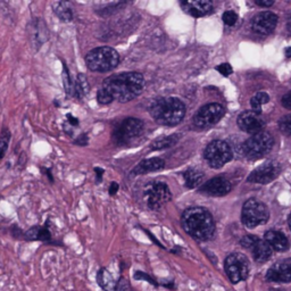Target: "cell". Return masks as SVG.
Listing matches in <instances>:
<instances>
[{
  "label": "cell",
  "mask_w": 291,
  "mask_h": 291,
  "mask_svg": "<svg viewBox=\"0 0 291 291\" xmlns=\"http://www.w3.org/2000/svg\"><path fill=\"white\" fill-rule=\"evenodd\" d=\"M264 240L272 248V250H275V252L283 253L289 249V241H288L287 236L280 231L270 230L264 236Z\"/></svg>",
  "instance_id": "obj_21"
},
{
  "label": "cell",
  "mask_w": 291,
  "mask_h": 291,
  "mask_svg": "<svg viewBox=\"0 0 291 291\" xmlns=\"http://www.w3.org/2000/svg\"><path fill=\"white\" fill-rule=\"evenodd\" d=\"M150 115L161 125H177L181 123L185 115V106L178 98H162L150 107Z\"/></svg>",
  "instance_id": "obj_3"
},
{
  "label": "cell",
  "mask_w": 291,
  "mask_h": 291,
  "mask_svg": "<svg viewBox=\"0 0 291 291\" xmlns=\"http://www.w3.org/2000/svg\"><path fill=\"white\" fill-rule=\"evenodd\" d=\"M164 166H165V162L162 160V158H158V157L149 158V160H145L140 162V163L133 168L132 174L139 175V174L149 173V172L161 171L163 170Z\"/></svg>",
  "instance_id": "obj_23"
},
{
  "label": "cell",
  "mask_w": 291,
  "mask_h": 291,
  "mask_svg": "<svg viewBox=\"0 0 291 291\" xmlns=\"http://www.w3.org/2000/svg\"><path fill=\"white\" fill-rule=\"evenodd\" d=\"M90 84L88 82L87 76L83 73L77 74V77L74 83V97L77 99H83L84 97L89 93Z\"/></svg>",
  "instance_id": "obj_25"
},
{
  "label": "cell",
  "mask_w": 291,
  "mask_h": 291,
  "mask_svg": "<svg viewBox=\"0 0 291 291\" xmlns=\"http://www.w3.org/2000/svg\"><path fill=\"white\" fill-rule=\"evenodd\" d=\"M53 12L59 21L64 23L72 22L75 18L73 4L70 1H56L53 4Z\"/></svg>",
  "instance_id": "obj_22"
},
{
  "label": "cell",
  "mask_w": 291,
  "mask_h": 291,
  "mask_svg": "<svg viewBox=\"0 0 291 291\" xmlns=\"http://www.w3.org/2000/svg\"><path fill=\"white\" fill-rule=\"evenodd\" d=\"M274 139L269 132H260L243 142L242 154L250 160H257L269 154L273 148Z\"/></svg>",
  "instance_id": "obj_6"
},
{
  "label": "cell",
  "mask_w": 291,
  "mask_h": 291,
  "mask_svg": "<svg viewBox=\"0 0 291 291\" xmlns=\"http://www.w3.org/2000/svg\"><path fill=\"white\" fill-rule=\"evenodd\" d=\"M144 131V122L134 117H127L121 122L113 131V140L116 145H128Z\"/></svg>",
  "instance_id": "obj_8"
},
{
  "label": "cell",
  "mask_w": 291,
  "mask_h": 291,
  "mask_svg": "<svg viewBox=\"0 0 291 291\" xmlns=\"http://www.w3.org/2000/svg\"><path fill=\"white\" fill-rule=\"evenodd\" d=\"M115 291H132L131 284L127 279H125L124 276H121L120 279L117 280Z\"/></svg>",
  "instance_id": "obj_35"
},
{
  "label": "cell",
  "mask_w": 291,
  "mask_h": 291,
  "mask_svg": "<svg viewBox=\"0 0 291 291\" xmlns=\"http://www.w3.org/2000/svg\"><path fill=\"white\" fill-rule=\"evenodd\" d=\"M216 71H218V73H221L223 76H229L230 74L233 73V69L232 66L230 65L229 63H223L221 65H218L216 67Z\"/></svg>",
  "instance_id": "obj_36"
},
{
  "label": "cell",
  "mask_w": 291,
  "mask_h": 291,
  "mask_svg": "<svg viewBox=\"0 0 291 291\" xmlns=\"http://www.w3.org/2000/svg\"><path fill=\"white\" fill-rule=\"evenodd\" d=\"M24 241H41L46 245L52 246H59L63 247L62 242L56 241L53 239V235L49 229V221H47L45 225H33L29 230L24 231V236H23Z\"/></svg>",
  "instance_id": "obj_16"
},
{
  "label": "cell",
  "mask_w": 291,
  "mask_h": 291,
  "mask_svg": "<svg viewBox=\"0 0 291 291\" xmlns=\"http://www.w3.org/2000/svg\"><path fill=\"white\" fill-rule=\"evenodd\" d=\"M281 173V166L275 161H269L253 171L247 179L252 183L267 184L275 180Z\"/></svg>",
  "instance_id": "obj_14"
},
{
  "label": "cell",
  "mask_w": 291,
  "mask_h": 291,
  "mask_svg": "<svg viewBox=\"0 0 291 291\" xmlns=\"http://www.w3.org/2000/svg\"><path fill=\"white\" fill-rule=\"evenodd\" d=\"M277 24V16L272 12L258 13L253 18L252 28L257 35L267 36L272 33Z\"/></svg>",
  "instance_id": "obj_18"
},
{
  "label": "cell",
  "mask_w": 291,
  "mask_h": 291,
  "mask_svg": "<svg viewBox=\"0 0 291 291\" xmlns=\"http://www.w3.org/2000/svg\"><path fill=\"white\" fill-rule=\"evenodd\" d=\"M133 277H134V280H138V281H140V280L141 281H147V282L151 283V284H153V286H155L156 288L160 287V282H158L157 280H155L153 276L148 275L147 273L141 272V271H137V272L134 273Z\"/></svg>",
  "instance_id": "obj_32"
},
{
  "label": "cell",
  "mask_w": 291,
  "mask_h": 291,
  "mask_svg": "<svg viewBox=\"0 0 291 291\" xmlns=\"http://www.w3.org/2000/svg\"><path fill=\"white\" fill-rule=\"evenodd\" d=\"M181 7L185 13L194 18H202L213 12V2L209 0H195V1H181Z\"/></svg>",
  "instance_id": "obj_20"
},
{
  "label": "cell",
  "mask_w": 291,
  "mask_h": 291,
  "mask_svg": "<svg viewBox=\"0 0 291 291\" xmlns=\"http://www.w3.org/2000/svg\"><path fill=\"white\" fill-rule=\"evenodd\" d=\"M288 223H289V228L291 229V214L289 216V218H288Z\"/></svg>",
  "instance_id": "obj_46"
},
{
  "label": "cell",
  "mask_w": 291,
  "mask_h": 291,
  "mask_svg": "<svg viewBox=\"0 0 291 291\" xmlns=\"http://www.w3.org/2000/svg\"><path fill=\"white\" fill-rule=\"evenodd\" d=\"M281 104H282V106L287 108V109H291V91L284 94L282 97V100H281Z\"/></svg>",
  "instance_id": "obj_39"
},
{
  "label": "cell",
  "mask_w": 291,
  "mask_h": 291,
  "mask_svg": "<svg viewBox=\"0 0 291 291\" xmlns=\"http://www.w3.org/2000/svg\"><path fill=\"white\" fill-rule=\"evenodd\" d=\"M42 172H43V174L48 177L50 183H54V177L52 174V170H50V168H42Z\"/></svg>",
  "instance_id": "obj_44"
},
{
  "label": "cell",
  "mask_w": 291,
  "mask_h": 291,
  "mask_svg": "<svg viewBox=\"0 0 291 291\" xmlns=\"http://www.w3.org/2000/svg\"><path fill=\"white\" fill-rule=\"evenodd\" d=\"M270 101V96L266 92H257L250 100V106L254 113H262V106L264 104H267Z\"/></svg>",
  "instance_id": "obj_27"
},
{
  "label": "cell",
  "mask_w": 291,
  "mask_h": 291,
  "mask_svg": "<svg viewBox=\"0 0 291 291\" xmlns=\"http://www.w3.org/2000/svg\"><path fill=\"white\" fill-rule=\"evenodd\" d=\"M222 19L226 25L232 26L236 24V21H238V15H236V13L232 11H226L224 14L222 15Z\"/></svg>",
  "instance_id": "obj_33"
},
{
  "label": "cell",
  "mask_w": 291,
  "mask_h": 291,
  "mask_svg": "<svg viewBox=\"0 0 291 291\" xmlns=\"http://www.w3.org/2000/svg\"><path fill=\"white\" fill-rule=\"evenodd\" d=\"M26 32L30 45L36 52L48 41L50 36L48 25L42 18H32L26 26Z\"/></svg>",
  "instance_id": "obj_12"
},
{
  "label": "cell",
  "mask_w": 291,
  "mask_h": 291,
  "mask_svg": "<svg viewBox=\"0 0 291 291\" xmlns=\"http://www.w3.org/2000/svg\"><path fill=\"white\" fill-rule=\"evenodd\" d=\"M11 139H12L11 131H9L8 127H4L1 128V132H0V160H2V158L5 157L6 153H7Z\"/></svg>",
  "instance_id": "obj_29"
},
{
  "label": "cell",
  "mask_w": 291,
  "mask_h": 291,
  "mask_svg": "<svg viewBox=\"0 0 291 291\" xmlns=\"http://www.w3.org/2000/svg\"><path fill=\"white\" fill-rule=\"evenodd\" d=\"M94 172H96V181L97 183H99V182H101V180H103V175H104V170L103 168L100 167H96L94 168Z\"/></svg>",
  "instance_id": "obj_42"
},
{
  "label": "cell",
  "mask_w": 291,
  "mask_h": 291,
  "mask_svg": "<svg viewBox=\"0 0 291 291\" xmlns=\"http://www.w3.org/2000/svg\"><path fill=\"white\" fill-rule=\"evenodd\" d=\"M145 87V77L139 72H125L115 74L104 80L101 89L107 91L120 103H127L137 98Z\"/></svg>",
  "instance_id": "obj_1"
},
{
  "label": "cell",
  "mask_w": 291,
  "mask_h": 291,
  "mask_svg": "<svg viewBox=\"0 0 291 291\" xmlns=\"http://www.w3.org/2000/svg\"><path fill=\"white\" fill-rule=\"evenodd\" d=\"M178 135H171V137H164L160 139V140L155 141L151 149L158 150V149H165V148H170L172 146L175 145V142L178 141Z\"/></svg>",
  "instance_id": "obj_30"
},
{
  "label": "cell",
  "mask_w": 291,
  "mask_h": 291,
  "mask_svg": "<svg viewBox=\"0 0 291 291\" xmlns=\"http://www.w3.org/2000/svg\"><path fill=\"white\" fill-rule=\"evenodd\" d=\"M120 63V55L111 47H98L86 55L87 67L91 72H109Z\"/></svg>",
  "instance_id": "obj_4"
},
{
  "label": "cell",
  "mask_w": 291,
  "mask_h": 291,
  "mask_svg": "<svg viewBox=\"0 0 291 291\" xmlns=\"http://www.w3.org/2000/svg\"><path fill=\"white\" fill-rule=\"evenodd\" d=\"M118 183H116V182H111L110 185H109V189H108V192H109L110 196H115L117 194L118 191Z\"/></svg>",
  "instance_id": "obj_40"
},
{
  "label": "cell",
  "mask_w": 291,
  "mask_h": 291,
  "mask_svg": "<svg viewBox=\"0 0 291 291\" xmlns=\"http://www.w3.org/2000/svg\"><path fill=\"white\" fill-rule=\"evenodd\" d=\"M204 157L211 167L221 168L232 160L233 154L229 144L222 140H215L206 147Z\"/></svg>",
  "instance_id": "obj_9"
},
{
  "label": "cell",
  "mask_w": 291,
  "mask_h": 291,
  "mask_svg": "<svg viewBox=\"0 0 291 291\" xmlns=\"http://www.w3.org/2000/svg\"><path fill=\"white\" fill-rule=\"evenodd\" d=\"M97 100L100 105H108L110 104L113 100V98L110 97V94L105 91L104 89H99L97 92Z\"/></svg>",
  "instance_id": "obj_34"
},
{
  "label": "cell",
  "mask_w": 291,
  "mask_h": 291,
  "mask_svg": "<svg viewBox=\"0 0 291 291\" xmlns=\"http://www.w3.org/2000/svg\"><path fill=\"white\" fill-rule=\"evenodd\" d=\"M256 4L258 6H262V7H270V6H272L274 4V1L272 0H256Z\"/></svg>",
  "instance_id": "obj_43"
},
{
  "label": "cell",
  "mask_w": 291,
  "mask_h": 291,
  "mask_svg": "<svg viewBox=\"0 0 291 291\" xmlns=\"http://www.w3.org/2000/svg\"><path fill=\"white\" fill-rule=\"evenodd\" d=\"M183 177H184L185 185L190 189L198 187V185L202 182V180H204V174L197 170L185 171Z\"/></svg>",
  "instance_id": "obj_26"
},
{
  "label": "cell",
  "mask_w": 291,
  "mask_h": 291,
  "mask_svg": "<svg viewBox=\"0 0 291 291\" xmlns=\"http://www.w3.org/2000/svg\"><path fill=\"white\" fill-rule=\"evenodd\" d=\"M266 280L270 282H291V258L277 260L266 272Z\"/></svg>",
  "instance_id": "obj_17"
},
{
  "label": "cell",
  "mask_w": 291,
  "mask_h": 291,
  "mask_svg": "<svg viewBox=\"0 0 291 291\" xmlns=\"http://www.w3.org/2000/svg\"><path fill=\"white\" fill-rule=\"evenodd\" d=\"M67 120H69V123L72 125V127H79V120H77L76 117H74L72 114H67L66 115Z\"/></svg>",
  "instance_id": "obj_41"
},
{
  "label": "cell",
  "mask_w": 291,
  "mask_h": 291,
  "mask_svg": "<svg viewBox=\"0 0 291 291\" xmlns=\"http://www.w3.org/2000/svg\"><path fill=\"white\" fill-rule=\"evenodd\" d=\"M199 191L212 197H222L231 191V183L224 178H214L206 182Z\"/></svg>",
  "instance_id": "obj_19"
},
{
  "label": "cell",
  "mask_w": 291,
  "mask_h": 291,
  "mask_svg": "<svg viewBox=\"0 0 291 291\" xmlns=\"http://www.w3.org/2000/svg\"><path fill=\"white\" fill-rule=\"evenodd\" d=\"M225 109L219 104H208L201 107L194 116V124L200 128H207L215 125L224 116Z\"/></svg>",
  "instance_id": "obj_11"
},
{
  "label": "cell",
  "mask_w": 291,
  "mask_h": 291,
  "mask_svg": "<svg viewBox=\"0 0 291 291\" xmlns=\"http://www.w3.org/2000/svg\"><path fill=\"white\" fill-rule=\"evenodd\" d=\"M284 53H286L287 58H291V47H288V48L284 50Z\"/></svg>",
  "instance_id": "obj_45"
},
{
  "label": "cell",
  "mask_w": 291,
  "mask_h": 291,
  "mask_svg": "<svg viewBox=\"0 0 291 291\" xmlns=\"http://www.w3.org/2000/svg\"><path fill=\"white\" fill-rule=\"evenodd\" d=\"M270 219V212L266 205L257 199H248L243 204L241 212V221L248 229H254L263 225Z\"/></svg>",
  "instance_id": "obj_7"
},
{
  "label": "cell",
  "mask_w": 291,
  "mask_h": 291,
  "mask_svg": "<svg viewBox=\"0 0 291 291\" xmlns=\"http://www.w3.org/2000/svg\"><path fill=\"white\" fill-rule=\"evenodd\" d=\"M96 281H97L98 287H100L101 290L115 291L117 281L114 279L113 274H111L109 271L106 269V267H101V269L98 270L97 275H96Z\"/></svg>",
  "instance_id": "obj_24"
},
{
  "label": "cell",
  "mask_w": 291,
  "mask_h": 291,
  "mask_svg": "<svg viewBox=\"0 0 291 291\" xmlns=\"http://www.w3.org/2000/svg\"><path fill=\"white\" fill-rule=\"evenodd\" d=\"M279 127L282 133L291 135V114L281 117L279 121Z\"/></svg>",
  "instance_id": "obj_31"
},
{
  "label": "cell",
  "mask_w": 291,
  "mask_h": 291,
  "mask_svg": "<svg viewBox=\"0 0 291 291\" xmlns=\"http://www.w3.org/2000/svg\"><path fill=\"white\" fill-rule=\"evenodd\" d=\"M236 123H238L240 130L253 135L263 132L264 127H265L264 118L259 114L254 113L253 110H247L240 114Z\"/></svg>",
  "instance_id": "obj_15"
},
{
  "label": "cell",
  "mask_w": 291,
  "mask_h": 291,
  "mask_svg": "<svg viewBox=\"0 0 291 291\" xmlns=\"http://www.w3.org/2000/svg\"><path fill=\"white\" fill-rule=\"evenodd\" d=\"M240 245H241L243 248L252 250L254 259L258 263H265L266 260H269L271 256H272V248L267 245L265 240L259 239L258 236H245L240 240Z\"/></svg>",
  "instance_id": "obj_13"
},
{
  "label": "cell",
  "mask_w": 291,
  "mask_h": 291,
  "mask_svg": "<svg viewBox=\"0 0 291 291\" xmlns=\"http://www.w3.org/2000/svg\"><path fill=\"white\" fill-rule=\"evenodd\" d=\"M182 228L197 241H207L214 236L215 222L211 213L202 207L185 209L181 218Z\"/></svg>",
  "instance_id": "obj_2"
},
{
  "label": "cell",
  "mask_w": 291,
  "mask_h": 291,
  "mask_svg": "<svg viewBox=\"0 0 291 291\" xmlns=\"http://www.w3.org/2000/svg\"><path fill=\"white\" fill-rule=\"evenodd\" d=\"M145 199L148 207L157 211L172 199L170 188L163 182H151L146 185Z\"/></svg>",
  "instance_id": "obj_10"
},
{
  "label": "cell",
  "mask_w": 291,
  "mask_h": 291,
  "mask_svg": "<svg viewBox=\"0 0 291 291\" xmlns=\"http://www.w3.org/2000/svg\"><path fill=\"white\" fill-rule=\"evenodd\" d=\"M11 235L13 238L16 240H23V236H24V231H23L19 226L14 224V225H12V228H11Z\"/></svg>",
  "instance_id": "obj_37"
},
{
  "label": "cell",
  "mask_w": 291,
  "mask_h": 291,
  "mask_svg": "<svg viewBox=\"0 0 291 291\" xmlns=\"http://www.w3.org/2000/svg\"><path fill=\"white\" fill-rule=\"evenodd\" d=\"M224 271L232 284L246 281L250 273L248 257L241 253L230 254L224 260Z\"/></svg>",
  "instance_id": "obj_5"
},
{
  "label": "cell",
  "mask_w": 291,
  "mask_h": 291,
  "mask_svg": "<svg viewBox=\"0 0 291 291\" xmlns=\"http://www.w3.org/2000/svg\"><path fill=\"white\" fill-rule=\"evenodd\" d=\"M63 63V86L64 89H65V92L69 94V96H74V83L72 80V76H71L70 70L67 67V64L62 60Z\"/></svg>",
  "instance_id": "obj_28"
},
{
  "label": "cell",
  "mask_w": 291,
  "mask_h": 291,
  "mask_svg": "<svg viewBox=\"0 0 291 291\" xmlns=\"http://www.w3.org/2000/svg\"><path fill=\"white\" fill-rule=\"evenodd\" d=\"M73 144L76 146H80V147H86V146H88V144H89V138H88L87 133L80 134L79 137L73 141Z\"/></svg>",
  "instance_id": "obj_38"
}]
</instances>
